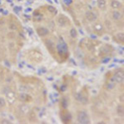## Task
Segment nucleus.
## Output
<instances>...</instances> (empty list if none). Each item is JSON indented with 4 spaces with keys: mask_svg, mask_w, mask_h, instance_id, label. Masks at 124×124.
Wrapping results in <instances>:
<instances>
[{
    "mask_svg": "<svg viewBox=\"0 0 124 124\" xmlns=\"http://www.w3.org/2000/svg\"><path fill=\"white\" fill-rule=\"evenodd\" d=\"M116 38L119 42L123 43L124 42V33L123 32H118L116 35Z\"/></svg>",
    "mask_w": 124,
    "mask_h": 124,
    "instance_id": "14",
    "label": "nucleus"
},
{
    "mask_svg": "<svg viewBox=\"0 0 124 124\" xmlns=\"http://www.w3.org/2000/svg\"><path fill=\"white\" fill-rule=\"evenodd\" d=\"M57 23H58V25H59L60 27H66L67 25H69L70 22H69V19H68L65 16L61 15L57 18Z\"/></svg>",
    "mask_w": 124,
    "mask_h": 124,
    "instance_id": "4",
    "label": "nucleus"
},
{
    "mask_svg": "<svg viewBox=\"0 0 124 124\" xmlns=\"http://www.w3.org/2000/svg\"><path fill=\"white\" fill-rule=\"evenodd\" d=\"M85 17L89 23H94L96 20H97L98 16L95 13H93V12L88 11V12H86V13H85Z\"/></svg>",
    "mask_w": 124,
    "mask_h": 124,
    "instance_id": "5",
    "label": "nucleus"
},
{
    "mask_svg": "<svg viewBox=\"0 0 124 124\" xmlns=\"http://www.w3.org/2000/svg\"><path fill=\"white\" fill-rule=\"evenodd\" d=\"M18 99H19V100L22 101V102H27V100H28V99H29V96L27 95V93H20V94H19Z\"/></svg>",
    "mask_w": 124,
    "mask_h": 124,
    "instance_id": "13",
    "label": "nucleus"
},
{
    "mask_svg": "<svg viewBox=\"0 0 124 124\" xmlns=\"http://www.w3.org/2000/svg\"><path fill=\"white\" fill-rule=\"evenodd\" d=\"M111 81L115 84H123L124 73L123 70H118L117 71H116L113 76L112 77Z\"/></svg>",
    "mask_w": 124,
    "mask_h": 124,
    "instance_id": "2",
    "label": "nucleus"
},
{
    "mask_svg": "<svg viewBox=\"0 0 124 124\" xmlns=\"http://www.w3.org/2000/svg\"><path fill=\"white\" fill-rule=\"evenodd\" d=\"M20 108H21V112H23V113H27L29 112L30 108H29L27 105L23 104V105H22Z\"/></svg>",
    "mask_w": 124,
    "mask_h": 124,
    "instance_id": "18",
    "label": "nucleus"
},
{
    "mask_svg": "<svg viewBox=\"0 0 124 124\" xmlns=\"http://www.w3.org/2000/svg\"><path fill=\"white\" fill-rule=\"evenodd\" d=\"M122 6H123L122 3L117 1V0H113L111 3V7H112V8H113V9H118L120 8H122Z\"/></svg>",
    "mask_w": 124,
    "mask_h": 124,
    "instance_id": "11",
    "label": "nucleus"
},
{
    "mask_svg": "<svg viewBox=\"0 0 124 124\" xmlns=\"http://www.w3.org/2000/svg\"><path fill=\"white\" fill-rule=\"evenodd\" d=\"M37 33L38 34L39 37H46L49 34V30L44 27H40L37 28Z\"/></svg>",
    "mask_w": 124,
    "mask_h": 124,
    "instance_id": "6",
    "label": "nucleus"
},
{
    "mask_svg": "<svg viewBox=\"0 0 124 124\" xmlns=\"http://www.w3.org/2000/svg\"><path fill=\"white\" fill-rule=\"evenodd\" d=\"M1 123L7 124V123H10V122L8 121V120H7V119H3V120H2V121H1Z\"/></svg>",
    "mask_w": 124,
    "mask_h": 124,
    "instance_id": "23",
    "label": "nucleus"
},
{
    "mask_svg": "<svg viewBox=\"0 0 124 124\" xmlns=\"http://www.w3.org/2000/svg\"><path fill=\"white\" fill-rule=\"evenodd\" d=\"M93 28L96 31H103V26L101 25V23H96L93 26Z\"/></svg>",
    "mask_w": 124,
    "mask_h": 124,
    "instance_id": "17",
    "label": "nucleus"
},
{
    "mask_svg": "<svg viewBox=\"0 0 124 124\" xmlns=\"http://www.w3.org/2000/svg\"><path fill=\"white\" fill-rule=\"evenodd\" d=\"M63 2L65 3V4L66 6H70L73 3V0H63Z\"/></svg>",
    "mask_w": 124,
    "mask_h": 124,
    "instance_id": "22",
    "label": "nucleus"
},
{
    "mask_svg": "<svg viewBox=\"0 0 124 124\" xmlns=\"http://www.w3.org/2000/svg\"><path fill=\"white\" fill-rule=\"evenodd\" d=\"M6 104H7V102H6L5 99L0 97V108H5Z\"/></svg>",
    "mask_w": 124,
    "mask_h": 124,
    "instance_id": "19",
    "label": "nucleus"
},
{
    "mask_svg": "<svg viewBox=\"0 0 124 124\" xmlns=\"http://www.w3.org/2000/svg\"><path fill=\"white\" fill-rule=\"evenodd\" d=\"M122 17H123V14L119 11L115 10L112 13V19L113 21H119V20L122 19Z\"/></svg>",
    "mask_w": 124,
    "mask_h": 124,
    "instance_id": "8",
    "label": "nucleus"
},
{
    "mask_svg": "<svg viewBox=\"0 0 124 124\" xmlns=\"http://www.w3.org/2000/svg\"><path fill=\"white\" fill-rule=\"evenodd\" d=\"M116 112H117V115L120 116V117H123L124 115V107L123 104H120L116 108Z\"/></svg>",
    "mask_w": 124,
    "mask_h": 124,
    "instance_id": "12",
    "label": "nucleus"
},
{
    "mask_svg": "<svg viewBox=\"0 0 124 124\" xmlns=\"http://www.w3.org/2000/svg\"><path fill=\"white\" fill-rule=\"evenodd\" d=\"M77 121L79 123L82 124H87L90 123L89 114L85 111H79L77 114Z\"/></svg>",
    "mask_w": 124,
    "mask_h": 124,
    "instance_id": "3",
    "label": "nucleus"
},
{
    "mask_svg": "<svg viewBox=\"0 0 124 124\" xmlns=\"http://www.w3.org/2000/svg\"><path fill=\"white\" fill-rule=\"evenodd\" d=\"M97 6L100 10H105L107 8V1L106 0H97Z\"/></svg>",
    "mask_w": 124,
    "mask_h": 124,
    "instance_id": "9",
    "label": "nucleus"
},
{
    "mask_svg": "<svg viewBox=\"0 0 124 124\" xmlns=\"http://www.w3.org/2000/svg\"><path fill=\"white\" fill-rule=\"evenodd\" d=\"M114 87H115V83H113V82H112V81H111V83H108L107 85L108 89H113Z\"/></svg>",
    "mask_w": 124,
    "mask_h": 124,
    "instance_id": "21",
    "label": "nucleus"
},
{
    "mask_svg": "<svg viewBox=\"0 0 124 124\" xmlns=\"http://www.w3.org/2000/svg\"><path fill=\"white\" fill-rule=\"evenodd\" d=\"M70 37H72V38H76L77 37V31L75 28H72L70 29Z\"/></svg>",
    "mask_w": 124,
    "mask_h": 124,
    "instance_id": "16",
    "label": "nucleus"
},
{
    "mask_svg": "<svg viewBox=\"0 0 124 124\" xmlns=\"http://www.w3.org/2000/svg\"><path fill=\"white\" fill-rule=\"evenodd\" d=\"M75 99H76V100L80 102L81 103H84V104H86V103H87V102H88V99H86V98L83 94H82L81 93H77L76 96H75Z\"/></svg>",
    "mask_w": 124,
    "mask_h": 124,
    "instance_id": "10",
    "label": "nucleus"
},
{
    "mask_svg": "<svg viewBox=\"0 0 124 124\" xmlns=\"http://www.w3.org/2000/svg\"><path fill=\"white\" fill-rule=\"evenodd\" d=\"M46 46L48 49L50 50L51 51H54V43L52 42V41H51V40H48V41H46Z\"/></svg>",
    "mask_w": 124,
    "mask_h": 124,
    "instance_id": "15",
    "label": "nucleus"
},
{
    "mask_svg": "<svg viewBox=\"0 0 124 124\" xmlns=\"http://www.w3.org/2000/svg\"><path fill=\"white\" fill-rule=\"evenodd\" d=\"M6 96H7V99L9 103H13L15 102V99H16V97H15V93H13V91L10 89L8 92H7V93H5Z\"/></svg>",
    "mask_w": 124,
    "mask_h": 124,
    "instance_id": "7",
    "label": "nucleus"
},
{
    "mask_svg": "<svg viewBox=\"0 0 124 124\" xmlns=\"http://www.w3.org/2000/svg\"><path fill=\"white\" fill-rule=\"evenodd\" d=\"M57 51L61 56H65L68 53L67 45L62 39L60 40V41L57 44Z\"/></svg>",
    "mask_w": 124,
    "mask_h": 124,
    "instance_id": "1",
    "label": "nucleus"
},
{
    "mask_svg": "<svg viewBox=\"0 0 124 124\" xmlns=\"http://www.w3.org/2000/svg\"><path fill=\"white\" fill-rule=\"evenodd\" d=\"M47 10L51 13H54V14H55V13H56V8H55V7H53V6H51V5L48 6V7H47Z\"/></svg>",
    "mask_w": 124,
    "mask_h": 124,
    "instance_id": "20",
    "label": "nucleus"
}]
</instances>
